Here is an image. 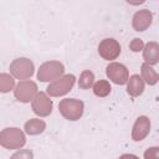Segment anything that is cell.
Returning <instances> with one entry per match:
<instances>
[{
    "label": "cell",
    "instance_id": "cell-5",
    "mask_svg": "<svg viewBox=\"0 0 159 159\" xmlns=\"http://www.w3.org/2000/svg\"><path fill=\"white\" fill-rule=\"evenodd\" d=\"M75 82H76V77L71 73L68 75H63L62 77L57 78L56 81L51 82L47 88H46V92L48 96L51 97H60V96H65L66 93H68L73 86H75Z\"/></svg>",
    "mask_w": 159,
    "mask_h": 159
},
{
    "label": "cell",
    "instance_id": "cell-3",
    "mask_svg": "<svg viewBox=\"0 0 159 159\" xmlns=\"http://www.w3.org/2000/svg\"><path fill=\"white\" fill-rule=\"evenodd\" d=\"M65 72V66L60 61H47L43 62L37 70V80L41 82H53L62 77Z\"/></svg>",
    "mask_w": 159,
    "mask_h": 159
},
{
    "label": "cell",
    "instance_id": "cell-20",
    "mask_svg": "<svg viewBox=\"0 0 159 159\" xmlns=\"http://www.w3.org/2000/svg\"><path fill=\"white\" fill-rule=\"evenodd\" d=\"M143 47H144V42H143L142 39H138V37L133 39V40L130 41V43H129V48H130L133 52H139V51L143 50Z\"/></svg>",
    "mask_w": 159,
    "mask_h": 159
},
{
    "label": "cell",
    "instance_id": "cell-15",
    "mask_svg": "<svg viewBox=\"0 0 159 159\" xmlns=\"http://www.w3.org/2000/svg\"><path fill=\"white\" fill-rule=\"evenodd\" d=\"M140 73H142L140 77L145 83H148L149 86L157 84V82L159 80V75L152 66H149L147 63H143L142 67H140Z\"/></svg>",
    "mask_w": 159,
    "mask_h": 159
},
{
    "label": "cell",
    "instance_id": "cell-10",
    "mask_svg": "<svg viewBox=\"0 0 159 159\" xmlns=\"http://www.w3.org/2000/svg\"><path fill=\"white\" fill-rule=\"evenodd\" d=\"M150 132V119L147 116H140L135 119L132 128V139L134 142H140Z\"/></svg>",
    "mask_w": 159,
    "mask_h": 159
},
{
    "label": "cell",
    "instance_id": "cell-19",
    "mask_svg": "<svg viewBox=\"0 0 159 159\" xmlns=\"http://www.w3.org/2000/svg\"><path fill=\"white\" fill-rule=\"evenodd\" d=\"M10 159H34V153L30 149H19L10 157Z\"/></svg>",
    "mask_w": 159,
    "mask_h": 159
},
{
    "label": "cell",
    "instance_id": "cell-13",
    "mask_svg": "<svg viewBox=\"0 0 159 159\" xmlns=\"http://www.w3.org/2000/svg\"><path fill=\"white\" fill-rule=\"evenodd\" d=\"M144 91V81L139 75H132L127 81V93L130 97H138Z\"/></svg>",
    "mask_w": 159,
    "mask_h": 159
},
{
    "label": "cell",
    "instance_id": "cell-11",
    "mask_svg": "<svg viewBox=\"0 0 159 159\" xmlns=\"http://www.w3.org/2000/svg\"><path fill=\"white\" fill-rule=\"evenodd\" d=\"M153 21V14L148 9H142L137 11L132 19V26L135 31H144L147 30Z\"/></svg>",
    "mask_w": 159,
    "mask_h": 159
},
{
    "label": "cell",
    "instance_id": "cell-16",
    "mask_svg": "<svg viewBox=\"0 0 159 159\" xmlns=\"http://www.w3.org/2000/svg\"><path fill=\"white\" fill-rule=\"evenodd\" d=\"M92 87H93V93L97 97H101V98L107 97L111 93V89H112V87H111V84L107 80H99Z\"/></svg>",
    "mask_w": 159,
    "mask_h": 159
},
{
    "label": "cell",
    "instance_id": "cell-7",
    "mask_svg": "<svg viewBox=\"0 0 159 159\" xmlns=\"http://www.w3.org/2000/svg\"><path fill=\"white\" fill-rule=\"evenodd\" d=\"M31 108L34 113L39 117H47L52 113L53 103L45 92H37L31 101Z\"/></svg>",
    "mask_w": 159,
    "mask_h": 159
},
{
    "label": "cell",
    "instance_id": "cell-21",
    "mask_svg": "<svg viewBox=\"0 0 159 159\" xmlns=\"http://www.w3.org/2000/svg\"><path fill=\"white\" fill-rule=\"evenodd\" d=\"M144 159H159V148L152 147L144 152Z\"/></svg>",
    "mask_w": 159,
    "mask_h": 159
},
{
    "label": "cell",
    "instance_id": "cell-2",
    "mask_svg": "<svg viewBox=\"0 0 159 159\" xmlns=\"http://www.w3.org/2000/svg\"><path fill=\"white\" fill-rule=\"evenodd\" d=\"M58 111L63 118L67 120H78L84 111V104L81 99L65 98L58 103Z\"/></svg>",
    "mask_w": 159,
    "mask_h": 159
},
{
    "label": "cell",
    "instance_id": "cell-8",
    "mask_svg": "<svg viewBox=\"0 0 159 159\" xmlns=\"http://www.w3.org/2000/svg\"><path fill=\"white\" fill-rule=\"evenodd\" d=\"M120 45L116 39H104L98 45V53L103 60L113 61L120 55Z\"/></svg>",
    "mask_w": 159,
    "mask_h": 159
},
{
    "label": "cell",
    "instance_id": "cell-1",
    "mask_svg": "<svg viewBox=\"0 0 159 159\" xmlns=\"http://www.w3.org/2000/svg\"><path fill=\"white\" fill-rule=\"evenodd\" d=\"M26 144L25 133L16 127H9L0 132V145L5 149H21Z\"/></svg>",
    "mask_w": 159,
    "mask_h": 159
},
{
    "label": "cell",
    "instance_id": "cell-14",
    "mask_svg": "<svg viewBox=\"0 0 159 159\" xmlns=\"http://www.w3.org/2000/svg\"><path fill=\"white\" fill-rule=\"evenodd\" d=\"M24 129L29 135H39L46 129V123L40 118H31L25 123Z\"/></svg>",
    "mask_w": 159,
    "mask_h": 159
},
{
    "label": "cell",
    "instance_id": "cell-17",
    "mask_svg": "<svg viewBox=\"0 0 159 159\" xmlns=\"http://www.w3.org/2000/svg\"><path fill=\"white\" fill-rule=\"evenodd\" d=\"M94 84V75L92 71L89 70H84L82 71V73L80 75V80H78V87L81 89H88Z\"/></svg>",
    "mask_w": 159,
    "mask_h": 159
},
{
    "label": "cell",
    "instance_id": "cell-6",
    "mask_svg": "<svg viewBox=\"0 0 159 159\" xmlns=\"http://www.w3.org/2000/svg\"><path fill=\"white\" fill-rule=\"evenodd\" d=\"M36 93H37V84L30 80L20 81L14 88L15 98L22 103H29L30 101H32Z\"/></svg>",
    "mask_w": 159,
    "mask_h": 159
},
{
    "label": "cell",
    "instance_id": "cell-12",
    "mask_svg": "<svg viewBox=\"0 0 159 159\" xmlns=\"http://www.w3.org/2000/svg\"><path fill=\"white\" fill-rule=\"evenodd\" d=\"M143 58L144 63L153 66L159 62V45L155 41H149L143 47Z\"/></svg>",
    "mask_w": 159,
    "mask_h": 159
},
{
    "label": "cell",
    "instance_id": "cell-9",
    "mask_svg": "<svg viewBox=\"0 0 159 159\" xmlns=\"http://www.w3.org/2000/svg\"><path fill=\"white\" fill-rule=\"evenodd\" d=\"M106 75L116 84H125L129 78L128 68L118 62H111L106 67Z\"/></svg>",
    "mask_w": 159,
    "mask_h": 159
},
{
    "label": "cell",
    "instance_id": "cell-18",
    "mask_svg": "<svg viewBox=\"0 0 159 159\" xmlns=\"http://www.w3.org/2000/svg\"><path fill=\"white\" fill-rule=\"evenodd\" d=\"M15 88V80L9 73H0V92L7 93Z\"/></svg>",
    "mask_w": 159,
    "mask_h": 159
},
{
    "label": "cell",
    "instance_id": "cell-22",
    "mask_svg": "<svg viewBox=\"0 0 159 159\" xmlns=\"http://www.w3.org/2000/svg\"><path fill=\"white\" fill-rule=\"evenodd\" d=\"M119 159H139V158L134 154H122L119 157Z\"/></svg>",
    "mask_w": 159,
    "mask_h": 159
},
{
    "label": "cell",
    "instance_id": "cell-4",
    "mask_svg": "<svg viewBox=\"0 0 159 159\" xmlns=\"http://www.w3.org/2000/svg\"><path fill=\"white\" fill-rule=\"evenodd\" d=\"M10 73L14 78H17V80H27L30 78L34 72H35V66H34V62L27 58V57H19V58H15L11 63H10Z\"/></svg>",
    "mask_w": 159,
    "mask_h": 159
}]
</instances>
